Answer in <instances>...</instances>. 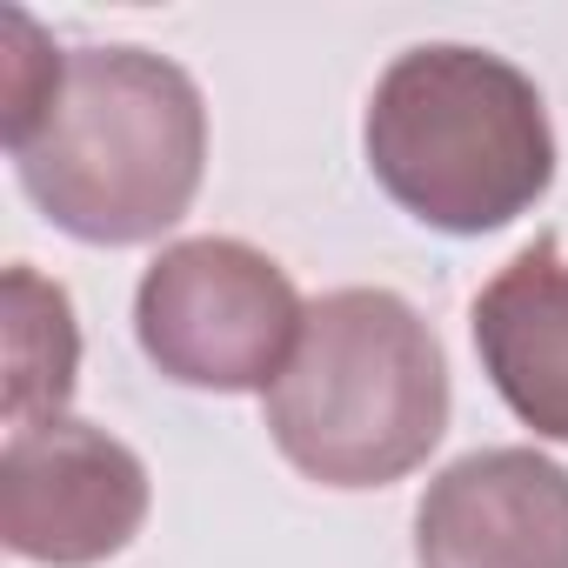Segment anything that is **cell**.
Here are the masks:
<instances>
[{"instance_id":"obj_2","label":"cell","mask_w":568,"mask_h":568,"mask_svg":"<svg viewBox=\"0 0 568 568\" xmlns=\"http://www.w3.org/2000/svg\"><path fill=\"white\" fill-rule=\"evenodd\" d=\"M382 194L442 234H495L555 181V128L541 88L462 41H428L388 61L362 121Z\"/></svg>"},{"instance_id":"obj_7","label":"cell","mask_w":568,"mask_h":568,"mask_svg":"<svg viewBox=\"0 0 568 568\" xmlns=\"http://www.w3.org/2000/svg\"><path fill=\"white\" fill-rule=\"evenodd\" d=\"M475 355L521 428L568 442V254L541 234L468 308Z\"/></svg>"},{"instance_id":"obj_3","label":"cell","mask_w":568,"mask_h":568,"mask_svg":"<svg viewBox=\"0 0 568 568\" xmlns=\"http://www.w3.org/2000/svg\"><path fill=\"white\" fill-rule=\"evenodd\" d=\"M267 442L322 488H388L448 435V355L395 288L308 302L302 342L261 395Z\"/></svg>"},{"instance_id":"obj_8","label":"cell","mask_w":568,"mask_h":568,"mask_svg":"<svg viewBox=\"0 0 568 568\" xmlns=\"http://www.w3.org/2000/svg\"><path fill=\"white\" fill-rule=\"evenodd\" d=\"M74 375H81V328L68 288L14 261L8 267V428L68 415Z\"/></svg>"},{"instance_id":"obj_6","label":"cell","mask_w":568,"mask_h":568,"mask_svg":"<svg viewBox=\"0 0 568 568\" xmlns=\"http://www.w3.org/2000/svg\"><path fill=\"white\" fill-rule=\"evenodd\" d=\"M415 568H568V468L535 448L448 462L415 508Z\"/></svg>"},{"instance_id":"obj_1","label":"cell","mask_w":568,"mask_h":568,"mask_svg":"<svg viewBox=\"0 0 568 568\" xmlns=\"http://www.w3.org/2000/svg\"><path fill=\"white\" fill-rule=\"evenodd\" d=\"M0 141L21 194L88 247L161 241L207 174L201 88L148 48H68L48 101Z\"/></svg>"},{"instance_id":"obj_4","label":"cell","mask_w":568,"mask_h":568,"mask_svg":"<svg viewBox=\"0 0 568 568\" xmlns=\"http://www.w3.org/2000/svg\"><path fill=\"white\" fill-rule=\"evenodd\" d=\"M308 302L288 267L234 234H194L148 261L134 288L141 355L201 395H267L302 342Z\"/></svg>"},{"instance_id":"obj_5","label":"cell","mask_w":568,"mask_h":568,"mask_svg":"<svg viewBox=\"0 0 568 568\" xmlns=\"http://www.w3.org/2000/svg\"><path fill=\"white\" fill-rule=\"evenodd\" d=\"M148 462L74 415L8 428L0 448V535L21 561L94 568L114 561L148 521Z\"/></svg>"}]
</instances>
